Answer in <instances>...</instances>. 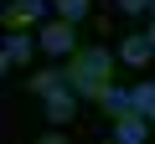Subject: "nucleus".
<instances>
[{
  "label": "nucleus",
  "mask_w": 155,
  "mask_h": 144,
  "mask_svg": "<svg viewBox=\"0 0 155 144\" xmlns=\"http://www.w3.org/2000/svg\"><path fill=\"white\" fill-rule=\"evenodd\" d=\"M114 62H119V52H109V46H83V52H72V62H67V83H72V88H78V83H109Z\"/></svg>",
  "instance_id": "nucleus-1"
},
{
  "label": "nucleus",
  "mask_w": 155,
  "mask_h": 144,
  "mask_svg": "<svg viewBox=\"0 0 155 144\" xmlns=\"http://www.w3.org/2000/svg\"><path fill=\"white\" fill-rule=\"evenodd\" d=\"M36 41H41V52H47V57H72V52H78V21L57 16V21H47V26H41V36H36Z\"/></svg>",
  "instance_id": "nucleus-2"
},
{
  "label": "nucleus",
  "mask_w": 155,
  "mask_h": 144,
  "mask_svg": "<svg viewBox=\"0 0 155 144\" xmlns=\"http://www.w3.org/2000/svg\"><path fill=\"white\" fill-rule=\"evenodd\" d=\"M78 93L72 83H62V88H52V93H41V113H47V124H67L72 113H78Z\"/></svg>",
  "instance_id": "nucleus-3"
},
{
  "label": "nucleus",
  "mask_w": 155,
  "mask_h": 144,
  "mask_svg": "<svg viewBox=\"0 0 155 144\" xmlns=\"http://www.w3.org/2000/svg\"><path fill=\"white\" fill-rule=\"evenodd\" d=\"M47 11H52L47 0H11L0 21H5V31H31V26H36V21L47 16Z\"/></svg>",
  "instance_id": "nucleus-4"
},
{
  "label": "nucleus",
  "mask_w": 155,
  "mask_h": 144,
  "mask_svg": "<svg viewBox=\"0 0 155 144\" xmlns=\"http://www.w3.org/2000/svg\"><path fill=\"white\" fill-rule=\"evenodd\" d=\"M150 134H155V118H150V113H140V108H134V113H124V118H114V139H119V144H145Z\"/></svg>",
  "instance_id": "nucleus-5"
},
{
  "label": "nucleus",
  "mask_w": 155,
  "mask_h": 144,
  "mask_svg": "<svg viewBox=\"0 0 155 144\" xmlns=\"http://www.w3.org/2000/svg\"><path fill=\"white\" fill-rule=\"evenodd\" d=\"M36 46H41V41H31L26 31H5V46H0V67H26V62L36 57Z\"/></svg>",
  "instance_id": "nucleus-6"
},
{
  "label": "nucleus",
  "mask_w": 155,
  "mask_h": 144,
  "mask_svg": "<svg viewBox=\"0 0 155 144\" xmlns=\"http://www.w3.org/2000/svg\"><path fill=\"white\" fill-rule=\"evenodd\" d=\"M98 108H104L109 118H124V113H134V88H114V83H104V93H98Z\"/></svg>",
  "instance_id": "nucleus-7"
},
{
  "label": "nucleus",
  "mask_w": 155,
  "mask_h": 144,
  "mask_svg": "<svg viewBox=\"0 0 155 144\" xmlns=\"http://www.w3.org/2000/svg\"><path fill=\"white\" fill-rule=\"evenodd\" d=\"M150 57H155V41H150V36H140V31H134V36H124V41H119V62H124V67H145Z\"/></svg>",
  "instance_id": "nucleus-8"
},
{
  "label": "nucleus",
  "mask_w": 155,
  "mask_h": 144,
  "mask_svg": "<svg viewBox=\"0 0 155 144\" xmlns=\"http://www.w3.org/2000/svg\"><path fill=\"white\" fill-rule=\"evenodd\" d=\"M67 83V67H41V72H31V93L41 98V93H52V88H62Z\"/></svg>",
  "instance_id": "nucleus-9"
},
{
  "label": "nucleus",
  "mask_w": 155,
  "mask_h": 144,
  "mask_svg": "<svg viewBox=\"0 0 155 144\" xmlns=\"http://www.w3.org/2000/svg\"><path fill=\"white\" fill-rule=\"evenodd\" d=\"M52 16H67V21H83V16H88V0H52Z\"/></svg>",
  "instance_id": "nucleus-10"
},
{
  "label": "nucleus",
  "mask_w": 155,
  "mask_h": 144,
  "mask_svg": "<svg viewBox=\"0 0 155 144\" xmlns=\"http://www.w3.org/2000/svg\"><path fill=\"white\" fill-rule=\"evenodd\" d=\"M134 108L155 118V83H140V88H134Z\"/></svg>",
  "instance_id": "nucleus-11"
},
{
  "label": "nucleus",
  "mask_w": 155,
  "mask_h": 144,
  "mask_svg": "<svg viewBox=\"0 0 155 144\" xmlns=\"http://www.w3.org/2000/svg\"><path fill=\"white\" fill-rule=\"evenodd\" d=\"M119 11H124V16H150L155 0H119Z\"/></svg>",
  "instance_id": "nucleus-12"
},
{
  "label": "nucleus",
  "mask_w": 155,
  "mask_h": 144,
  "mask_svg": "<svg viewBox=\"0 0 155 144\" xmlns=\"http://www.w3.org/2000/svg\"><path fill=\"white\" fill-rule=\"evenodd\" d=\"M145 36H150V41H155V16H150V26H145Z\"/></svg>",
  "instance_id": "nucleus-13"
},
{
  "label": "nucleus",
  "mask_w": 155,
  "mask_h": 144,
  "mask_svg": "<svg viewBox=\"0 0 155 144\" xmlns=\"http://www.w3.org/2000/svg\"><path fill=\"white\" fill-rule=\"evenodd\" d=\"M150 16H155V11H150Z\"/></svg>",
  "instance_id": "nucleus-14"
}]
</instances>
